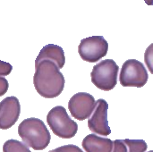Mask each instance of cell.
<instances>
[{"instance_id": "cell-1", "label": "cell", "mask_w": 153, "mask_h": 152, "mask_svg": "<svg viewBox=\"0 0 153 152\" xmlns=\"http://www.w3.org/2000/svg\"><path fill=\"white\" fill-rule=\"evenodd\" d=\"M33 84L37 92L45 99L58 97L65 88V80L57 65L50 60L35 61Z\"/></svg>"}, {"instance_id": "cell-2", "label": "cell", "mask_w": 153, "mask_h": 152, "mask_svg": "<svg viewBox=\"0 0 153 152\" xmlns=\"http://www.w3.org/2000/svg\"><path fill=\"white\" fill-rule=\"evenodd\" d=\"M18 134L23 143L35 151L45 150L51 140L44 122L35 117L23 120L18 126Z\"/></svg>"}, {"instance_id": "cell-3", "label": "cell", "mask_w": 153, "mask_h": 152, "mask_svg": "<svg viewBox=\"0 0 153 152\" xmlns=\"http://www.w3.org/2000/svg\"><path fill=\"white\" fill-rule=\"evenodd\" d=\"M47 123L53 133L62 139H71L78 131V125L71 119L66 109L62 106H56L48 112Z\"/></svg>"}, {"instance_id": "cell-4", "label": "cell", "mask_w": 153, "mask_h": 152, "mask_svg": "<svg viewBox=\"0 0 153 152\" xmlns=\"http://www.w3.org/2000/svg\"><path fill=\"white\" fill-rule=\"evenodd\" d=\"M119 67L113 59H105L93 66L91 82L100 90L109 91L117 83Z\"/></svg>"}, {"instance_id": "cell-5", "label": "cell", "mask_w": 153, "mask_h": 152, "mask_svg": "<svg viewBox=\"0 0 153 152\" xmlns=\"http://www.w3.org/2000/svg\"><path fill=\"white\" fill-rule=\"evenodd\" d=\"M149 79L144 65L136 59L126 60L121 68L119 82L123 87H143Z\"/></svg>"}, {"instance_id": "cell-6", "label": "cell", "mask_w": 153, "mask_h": 152, "mask_svg": "<svg viewBox=\"0 0 153 152\" xmlns=\"http://www.w3.org/2000/svg\"><path fill=\"white\" fill-rule=\"evenodd\" d=\"M108 43L103 36H91L83 39L79 47L78 53L82 60L96 63L107 56Z\"/></svg>"}, {"instance_id": "cell-7", "label": "cell", "mask_w": 153, "mask_h": 152, "mask_svg": "<svg viewBox=\"0 0 153 152\" xmlns=\"http://www.w3.org/2000/svg\"><path fill=\"white\" fill-rule=\"evenodd\" d=\"M96 107V101L92 95L87 92H78L74 94L68 102V109L71 116L83 121L90 118Z\"/></svg>"}, {"instance_id": "cell-8", "label": "cell", "mask_w": 153, "mask_h": 152, "mask_svg": "<svg viewBox=\"0 0 153 152\" xmlns=\"http://www.w3.org/2000/svg\"><path fill=\"white\" fill-rule=\"evenodd\" d=\"M108 102L103 99H98L95 109L88 120V127L93 133L101 136H108L111 133L108 120Z\"/></svg>"}, {"instance_id": "cell-9", "label": "cell", "mask_w": 153, "mask_h": 152, "mask_svg": "<svg viewBox=\"0 0 153 152\" xmlns=\"http://www.w3.org/2000/svg\"><path fill=\"white\" fill-rule=\"evenodd\" d=\"M21 105L19 99L11 96L0 102V129L7 130L13 126L19 119Z\"/></svg>"}, {"instance_id": "cell-10", "label": "cell", "mask_w": 153, "mask_h": 152, "mask_svg": "<svg viewBox=\"0 0 153 152\" xmlns=\"http://www.w3.org/2000/svg\"><path fill=\"white\" fill-rule=\"evenodd\" d=\"M82 145L86 152H112L114 142L108 138L91 133L83 139Z\"/></svg>"}, {"instance_id": "cell-11", "label": "cell", "mask_w": 153, "mask_h": 152, "mask_svg": "<svg viewBox=\"0 0 153 152\" xmlns=\"http://www.w3.org/2000/svg\"><path fill=\"white\" fill-rule=\"evenodd\" d=\"M45 59L55 62L59 67V69H62L65 64V56L63 48L55 44H48L42 47L35 61H40Z\"/></svg>"}, {"instance_id": "cell-12", "label": "cell", "mask_w": 153, "mask_h": 152, "mask_svg": "<svg viewBox=\"0 0 153 152\" xmlns=\"http://www.w3.org/2000/svg\"><path fill=\"white\" fill-rule=\"evenodd\" d=\"M3 152H31L29 147L17 140H8L3 145Z\"/></svg>"}, {"instance_id": "cell-13", "label": "cell", "mask_w": 153, "mask_h": 152, "mask_svg": "<svg viewBox=\"0 0 153 152\" xmlns=\"http://www.w3.org/2000/svg\"><path fill=\"white\" fill-rule=\"evenodd\" d=\"M127 147V152H145L148 145L143 140H123Z\"/></svg>"}, {"instance_id": "cell-14", "label": "cell", "mask_w": 153, "mask_h": 152, "mask_svg": "<svg viewBox=\"0 0 153 152\" xmlns=\"http://www.w3.org/2000/svg\"><path fill=\"white\" fill-rule=\"evenodd\" d=\"M144 62L150 73L153 74V43H152L144 53Z\"/></svg>"}, {"instance_id": "cell-15", "label": "cell", "mask_w": 153, "mask_h": 152, "mask_svg": "<svg viewBox=\"0 0 153 152\" xmlns=\"http://www.w3.org/2000/svg\"><path fill=\"white\" fill-rule=\"evenodd\" d=\"M49 152H83V151L76 145L68 144V145H64L59 148L49 151Z\"/></svg>"}, {"instance_id": "cell-16", "label": "cell", "mask_w": 153, "mask_h": 152, "mask_svg": "<svg viewBox=\"0 0 153 152\" xmlns=\"http://www.w3.org/2000/svg\"><path fill=\"white\" fill-rule=\"evenodd\" d=\"M13 70L12 65L7 62L0 60V76H7L11 73Z\"/></svg>"}, {"instance_id": "cell-17", "label": "cell", "mask_w": 153, "mask_h": 152, "mask_svg": "<svg viewBox=\"0 0 153 152\" xmlns=\"http://www.w3.org/2000/svg\"><path fill=\"white\" fill-rule=\"evenodd\" d=\"M112 152H127V147L123 140L114 141V146Z\"/></svg>"}, {"instance_id": "cell-18", "label": "cell", "mask_w": 153, "mask_h": 152, "mask_svg": "<svg viewBox=\"0 0 153 152\" xmlns=\"http://www.w3.org/2000/svg\"><path fill=\"white\" fill-rule=\"evenodd\" d=\"M9 88V83L8 81L4 77V76H0V97L4 96Z\"/></svg>"}, {"instance_id": "cell-19", "label": "cell", "mask_w": 153, "mask_h": 152, "mask_svg": "<svg viewBox=\"0 0 153 152\" xmlns=\"http://www.w3.org/2000/svg\"><path fill=\"white\" fill-rule=\"evenodd\" d=\"M148 5H153V0H144Z\"/></svg>"}, {"instance_id": "cell-20", "label": "cell", "mask_w": 153, "mask_h": 152, "mask_svg": "<svg viewBox=\"0 0 153 152\" xmlns=\"http://www.w3.org/2000/svg\"><path fill=\"white\" fill-rule=\"evenodd\" d=\"M148 152H153V151H148Z\"/></svg>"}]
</instances>
